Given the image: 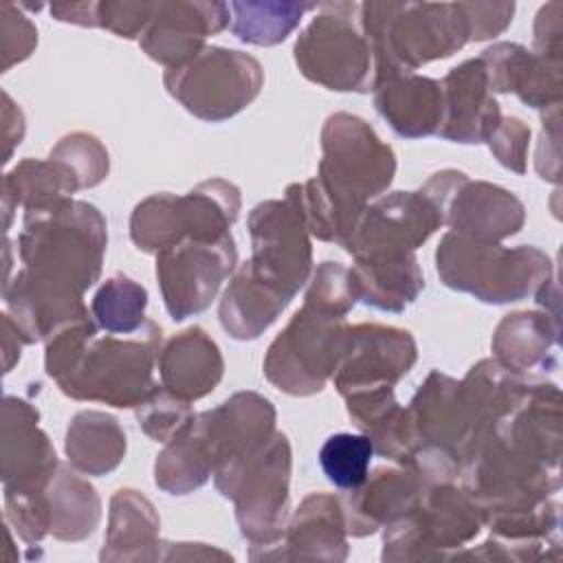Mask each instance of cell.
<instances>
[{
	"label": "cell",
	"instance_id": "d590c367",
	"mask_svg": "<svg viewBox=\"0 0 563 563\" xmlns=\"http://www.w3.org/2000/svg\"><path fill=\"white\" fill-rule=\"evenodd\" d=\"M147 290L125 277L112 275L106 279L90 301L92 319L108 334H134L145 325Z\"/></svg>",
	"mask_w": 563,
	"mask_h": 563
},
{
	"label": "cell",
	"instance_id": "8992f818",
	"mask_svg": "<svg viewBox=\"0 0 563 563\" xmlns=\"http://www.w3.org/2000/svg\"><path fill=\"white\" fill-rule=\"evenodd\" d=\"M233 183L213 178L185 196L154 194L141 200L130 218V238L143 253H161L183 240H220L240 213Z\"/></svg>",
	"mask_w": 563,
	"mask_h": 563
},
{
	"label": "cell",
	"instance_id": "ab89813d",
	"mask_svg": "<svg viewBox=\"0 0 563 563\" xmlns=\"http://www.w3.org/2000/svg\"><path fill=\"white\" fill-rule=\"evenodd\" d=\"M356 301L358 297L347 266H343L341 262H323L317 266L303 297L306 306L336 317H345Z\"/></svg>",
	"mask_w": 563,
	"mask_h": 563
},
{
	"label": "cell",
	"instance_id": "f546056e",
	"mask_svg": "<svg viewBox=\"0 0 563 563\" xmlns=\"http://www.w3.org/2000/svg\"><path fill=\"white\" fill-rule=\"evenodd\" d=\"M288 303L290 299L257 282L244 266H240L220 299V325L229 336L251 341L257 339Z\"/></svg>",
	"mask_w": 563,
	"mask_h": 563
},
{
	"label": "cell",
	"instance_id": "30bf717a",
	"mask_svg": "<svg viewBox=\"0 0 563 563\" xmlns=\"http://www.w3.org/2000/svg\"><path fill=\"white\" fill-rule=\"evenodd\" d=\"M345 317L301 306L264 356V376L279 391L312 396L334 376L347 336Z\"/></svg>",
	"mask_w": 563,
	"mask_h": 563
},
{
	"label": "cell",
	"instance_id": "3957f363",
	"mask_svg": "<svg viewBox=\"0 0 563 563\" xmlns=\"http://www.w3.org/2000/svg\"><path fill=\"white\" fill-rule=\"evenodd\" d=\"M358 26L372 51V88L396 73L444 59L471 42L460 2H361Z\"/></svg>",
	"mask_w": 563,
	"mask_h": 563
},
{
	"label": "cell",
	"instance_id": "ee69618b",
	"mask_svg": "<svg viewBox=\"0 0 563 563\" xmlns=\"http://www.w3.org/2000/svg\"><path fill=\"white\" fill-rule=\"evenodd\" d=\"M468 24V40H490L508 29L515 15V2H460Z\"/></svg>",
	"mask_w": 563,
	"mask_h": 563
},
{
	"label": "cell",
	"instance_id": "4dcf8cb0",
	"mask_svg": "<svg viewBox=\"0 0 563 563\" xmlns=\"http://www.w3.org/2000/svg\"><path fill=\"white\" fill-rule=\"evenodd\" d=\"M125 431L119 420L103 411H79L66 431V457L86 475H108L125 457Z\"/></svg>",
	"mask_w": 563,
	"mask_h": 563
},
{
	"label": "cell",
	"instance_id": "2e32d148",
	"mask_svg": "<svg viewBox=\"0 0 563 563\" xmlns=\"http://www.w3.org/2000/svg\"><path fill=\"white\" fill-rule=\"evenodd\" d=\"M442 224V211L420 189L391 191L365 207L345 251L352 257L407 255L422 246Z\"/></svg>",
	"mask_w": 563,
	"mask_h": 563
},
{
	"label": "cell",
	"instance_id": "5b68a950",
	"mask_svg": "<svg viewBox=\"0 0 563 563\" xmlns=\"http://www.w3.org/2000/svg\"><path fill=\"white\" fill-rule=\"evenodd\" d=\"M163 332L145 321L136 336H92L75 365L55 380L75 400H95L112 407H139L156 391L154 367Z\"/></svg>",
	"mask_w": 563,
	"mask_h": 563
},
{
	"label": "cell",
	"instance_id": "8d00e7d4",
	"mask_svg": "<svg viewBox=\"0 0 563 563\" xmlns=\"http://www.w3.org/2000/svg\"><path fill=\"white\" fill-rule=\"evenodd\" d=\"M374 444L365 433H334L319 449L325 477L341 490L358 488L369 475Z\"/></svg>",
	"mask_w": 563,
	"mask_h": 563
},
{
	"label": "cell",
	"instance_id": "b9f144b4",
	"mask_svg": "<svg viewBox=\"0 0 563 563\" xmlns=\"http://www.w3.org/2000/svg\"><path fill=\"white\" fill-rule=\"evenodd\" d=\"M488 147L506 169L515 174H526L528 169V145L530 128L517 117H501L495 132L488 136Z\"/></svg>",
	"mask_w": 563,
	"mask_h": 563
},
{
	"label": "cell",
	"instance_id": "8fae6325",
	"mask_svg": "<svg viewBox=\"0 0 563 563\" xmlns=\"http://www.w3.org/2000/svg\"><path fill=\"white\" fill-rule=\"evenodd\" d=\"M290 442L284 433L275 435L240 471L227 499L235 504V519L251 554L275 545L288 523L290 486Z\"/></svg>",
	"mask_w": 563,
	"mask_h": 563
},
{
	"label": "cell",
	"instance_id": "f1b7e54d",
	"mask_svg": "<svg viewBox=\"0 0 563 563\" xmlns=\"http://www.w3.org/2000/svg\"><path fill=\"white\" fill-rule=\"evenodd\" d=\"M161 519L152 501L134 488H121L110 499V517L101 561L161 559Z\"/></svg>",
	"mask_w": 563,
	"mask_h": 563
},
{
	"label": "cell",
	"instance_id": "cb8c5ba5",
	"mask_svg": "<svg viewBox=\"0 0 563 563\" xmlns=\"http://www.w3.org/2000/svg\"><path fill=\"white\" fill-rule=\"evenodd\" d=\"M345 537H347V530H345L341 499L325 493H312L299 504L292 519L286 523L282 539L275 545H271L277 550L271 552L268 559L345 561L347 559Z\"/></svg>",
	"mask_w": 563,
	"mask_h": 563
},
{
	"label": "cell",
	"instance_id": "603a6c76",
	"mask_svg": "<svg viewBox=\"0 0 563 563\" xmlns=\"http://www.w3.org/2000/svg\"><path fill=\"white\" fill-rule=\"evenodd\" d=\"M490 92L517 95L534 110L561 106V62L541 57L515 42H499L479 55Z\"/></svg>",
	"mask_w": 563,
	"mask_h": 563
},
{
	"label": "cell",
	"instance_id": "52a82bcc",
	"mask_svg": "<svg viewBox=\"0 0 563 563\" xmlns=\"http://www.w3.org/2000/svg\"><path fill=\"white\" fill-rule=\"evenodd\" d=\"M484 526L475 499L453 482L429 484L416 508L385 526L383 561L451 559Z\"/></svg>",
	"mask_w": 563,
	"mask_h": 563
},
{
	"label": "cell",
	"instance_id": "4fadbf2b",
	"mask_svg": "<svg viewBox=\"0 0 563 563\" xmlns=\"http://www.w3.org/2000/svg\"><path fill=\"white\" fill-rule=\"evenodd\" d=\"M420 191L442 211L444 224L453 233L471 240L501 242L519 233L526 222V209L512 191L486 180H471L457 169L433 174Z\"/></svg>",
	"mask_w": 563,
	"mask_h": 563
},
{
	"label": "cell",
	"instance_id": "484cf974",
	"mask_svg": "<svg viewBox=\"0 0 563 563\" xmlns=\"http://www.w3.org/2000/svg\"><path fill=\"white\" fill-rule=\"evenodd\" d=\"M374 106L389 128L405 139L438 134L444 99L440 81L416 73H396L374 88Z\"/></svg>",
	"mask_w": 563,
	"mask_h": 563
},
{
	"label": "cell",
	"instance_id": "277c9868",
	"mask_svg": "<svg viewBox=\"0 0 563 563\" xmlns=\"http://www.w3.org/2000/svg\"><path fill=\"white\" fill-rule=\"evenodd\" d=\"M435 271L446 288L468 292L484 303L521 301L554 277L552 260L537 246L508 249L453 231L438 244Z\"/></svg>",
	"mask_w": 563,
	"mask_h": 563
},
{
	"label": "cell",
	"instance_id": "44dd1931",
	"mask_svg": "<svg viewBox=\"0 0 563 563\" xmlns=\"http://www.w3.org/2000/svg\"><path fill=\"white\" fill-rule=\"evenodd\" d=\"M440 86L444 114L438 136L464 145L488 141L501 121V110L488 88L482 59H466L451 68Z\"/></svg>",
	"mask_w": 563,
	"mask_h": 563
},
{
	"label": "cell",
	"instance_id": "83f0119b",
	"mask_svg": "<svg viewBox=\"0 0 563 563\" xmlns=\"http://www.w3.org/2000/svg\"><path fill=\"white\" fill-rule=\"evenodd\" d=\"M350 277L358 301L385 312H402L424 288L413 253L354 257Z\"/></svg>",
	"mask_w": 563,
	"mask_h": 563
},
{
	"label": "cell",
	"instance_id": "9c48e42d",
	"mask_svg": "<svg viewBox=\"0 0 563 563\" xmlns=\"http://www.w3.org/2000/svg\"><path fill=\"white\" fill-rule=\"evenodd\" d=\"M167 92L194 117L220 123L242 112L262 90V64L242 51L205 46L191 59L165 70Z\"/></svg>",
	"mask_w": 563,
	"mask_h": 563
},
{
	"label": "cell",
	"instance_id": "7a4b0ae2",
	"mask_svg": "<svg viewBox=\"0 0 563 563\" xmlns=\"http://www.w3.org/2000/svg\"><path fill=\"white\" fill-rule=\"evenodd\" d=\"M106 244V218L95 205L64 198L29 209L18 238L20 273L46 290L81 299L101 275Z\"/></svg>",
	"mask_w": 563,
	"mask_h": 563
},
{
	"label": "cell",
	"instance_id": "f6af8a7d",
	"mask_svg": "<svg viewBox=\"0 0 563 563\" xmlns=\"http://www.w3.org/2000/svg\"><path fill=\"white\" fill-rule=\"evenodd\" d=\"M561 2H548L539 9L534 20V37L532 53L561 62Z\"/></svg>",
	"mask_w": 563,
	"mask_h": 563
},
{
	"label": "cell",
	"instance_id": "9a60e30c",
	"mask_svg": "<svg viewBox=\"0 0 563 563\" xmlns=\"http://www.w3.org/2000/svg\"><path fill=\"white\" fill-rule=\"evenodd\" d=\"M233 235L220 240H183L156 255L163 303L174 321H185L211 306L222 282L235 271Z\"/></svg>",
	"mask_w": 563,
	"mask_h": 563
},
{
	"label": "cell",
	"instance_id": "f35d334b",
	"mask_svg": "<svg viewBox=\"0 0 563 563\" xmlns=\"http://www.w3.org/2000/svg\"><path fill=\"white\" fill-rule=\"evenodd\" d=\"M189 405L191 402L174 396L163 385H158L156 391L134 409V413L145 435L156 442H169L194 418Z\"/></svg>",
	"mask_w": 563,
	"mask_h": 563
},
{
	"label": "cell",
	"instance_id": "60d3db41",
	"mask_svg": "<svg viewBox=\"0 0 563 563\" xmlns=\"http://www.w3.org/2000/svg\"><path fill=\"white\" fill-rule=\"evenodd\" d=\"M156 9L158 2L103 0L97 2V26L108 29L119 37H141Z\"/></svg>",
	"mask_w": 563,
	"mask_h": 563
},
{
	"label": "cell",
	"instance_id": "d6986e66",
	"mask_svg": "<svg viewBox=\"0 0 563 563\" xmlns=\"http://www.w3.org/2000/svg\"><path fill=\"white\" fill-rule=\"evenodd\" d=\"M231 22V9L224 2L200 0H158V9L139 37L150 59L172 68L205 48L209 35L220 33Z\"/></svg>",
	"mask_w": 563,
	"mask_h": 563
},
{
	"label": "cell",
	"instance_id": "ac0fdd59",
	"mask_svg": "<svg viewBox=\"0 0 563 563\" xmlns=\"http://www.w3.org/2000/svg\"><path fill=\"white\" fill-rule=\"evenodd\" d=\"M407 424L409 455L413 449H440L464 462L473 429L460 380L433 369L407 407Z\"/></svg>",
	"mask_w": 563,
	"mask_h": 563
},
{
	"label": "cell",
	"instance_id": "4316f807",
	"mask_svg": "<svg viewBox=\"0 0 563 563\" xmlns=\"http://www.w3.org/2000/svg\"><path fill=\"white\" fill-rule=\"evenodd\" d=\"M556 343L559 317L537 310L506 314L490 341L495 361L526 376H539V372L554 367Z\"/></svg>",
	"mask_w": 563,
	"mask_h": 563
},
{
	"label": "cell",
	"instance_id": "bcb514c9",
	"mask_svg": "<svg viewBox=\"0 0 563 563\" xmlns=\"http://www.w3.org/2000/svg\"><path fill=\"white\" fill-rule=\"evenodd\" d=\"M51 15L59 22L97 26V2H53Z\"/></svg>",
	"mask_w": 563,
	"mask_h": 563
},
{
	"label": "cell",
	"instance_id": "6da1fadb",
	"mask_svg": "<svg viewBox=\"0 0 563 563\" xmlns=\"http://www.w3.org/2000/svg\"><path fill=\"white\" fill-rule=\"evenodd\" d=\"M321 161L314 178L286 189L310 235L345 249L369 200L394 180V150L356 114L334 112L321 130Z\"/></svg>",
	"mask_w": 563,
	"mask_h": 563
},
{
	"label": "cell",
	"instance_id": "74e56055",
	"mask_svg": "<svg viewBox=\"0 0 563 563\" xmlns=\"http://www.w3.org/2000/svg\"><path fill=\"white\" fill-rule=\"evenodd\" d=\"M51 158L62 161L70 169L79 189L99 185L110 169L108 150L88 132H73L59 139V143L51 150Z\"/></svg>",
	"mask_w": 563,
	"mask_h": 563
},
{
	"label": "cell",
	"instance_id": "836d02e7",
	"mask_svg": "<svg viewBox=\"0 0 563 563\" xmlns=\"http://www.w3.org/2000/svg\"><path fill=\"white\" fill-rule=\"evenodd\" d=\"M196 416V413H194ZM213 457L200 435L194 418L189 424L165 442L154 464V482L169 495H187L200 488L213 475Z\"/></svg>",
	"mask_w": 563,
	"mask_h": 563
},
{
	"label": "cell",
	"instance_id": "e0dca14e",
	"mask_svg": "<svg viewBox=\"0 0 563 563\" xmlns=\"http://www.w3.org/2000/svg\"><path fill=\"white\" fill-rule=\"evenodd\" d=\"M416 358L418 347L407 330L358 323L347 328L343 354L332 380L343 398L374 389H394L413 367Z\"/></svg>",
	"mask_w": 563,
	"mask_h": 563
},
{
	"label": "cell",
	"instance_id": "e575fe53",
	"mask_svg": "<svg viewBox=\"0 0 563 563\" xmlns=\"http://www.w3.org/2000/svg\"><path fill=\"white\" fill-rule=\"evenodd\" d=\"M319 2H231V33L255 46H275L284 42L301 22L317 9Z\"/></svg>",
	"mask_w": 563,
	"mask_h": 563
},
{
	"label": "cell",
	"instance_id": "d6a6232c",
	"mask_svg": "<svg viewBox=\"0 0 563 563\" xmlns=\"http://www.w3.org/2000/svg\"><path fill=\"white\" fill-rule=\"evenodd\" d=\"M77 180L70 169L48 156V161L24 158L2 180V205L7 211V227L11 220V207L24 211L53 205L70 198L77 191Z\"/></svg>",
	"mask_w": 563,
	"mask_h": 563
},
{
	"label": "cell",
	"instance_id": "ba28073f",
	"mask_svg": "<svg viewBox=\"0 0 563 563\" xmlns=\"http://www.w3.org/2000/svg\"><path fill=\"white\" fill-rule=\"evenodd\" d=\"M317 9L292 48L301 75L336 92L372 90L374 62L358 26V4L319 2Z\"/></svg>",
	"mask_w": 563,
	"mask_h": 563
},
{
	"label": "cell",
	"instance_id": "7bdbcfd3",
	"mask_svg": "<svg viewBox=\"0 0 563 563\" xmlns=\"http://www.w3.org/2000/svg\"><path fill=\"white\" fill-rule=\"evenodd\" d=\"M2 70H9L13 64L26 59L37 44V29L33 22L20 13L13 4H2Z\"/></svg>",
	"mask_w": 563,
	"mask_h": 563
},
{
	"label": "cell",
	"instance_id": "7402d4cb",
	"mask_svg": "<svg viewBox=\"0 0 563 563\" xmlns=\"http://www.w3.org/2000/svg\"><path fill=\"white\" fill-rule=\"evenodd\" d=\"M427 486L429 484L407 466L376 468L358 488L339 497L347 534L367 537L402 519L416 508Z\"/></svg>",
	"mask_w": 563,
	"mask_h": 563
},
{
	"label": "cell",
	"instance_id": "1f68e13d",
	"mask_svg": "<svg viewBox=\"0 0 563 563\" xmlns=\"http://www.w3.org/2000/svg\"><path fill=\"white\" fill-rule=\"evenodd\" d=\"M48 534L59 541H84L101 519L97 490L73 471L59 466L46 484Z\"/></svg>",
	"mask_w": 563,
	"mask_h": 563
},
{
	"label": "cell",
	"instance_id": "7c38bea8",
	"mask_svg": "<svg viewBox=\"0 0 563 563\" xmlns=\"http://www.w3.org/2000/svg\"><path fill=\"white\" fill-rule=\"evenodd\" d=\"M253 255L242 266L262 284L292 299L312 271L310 233L292 202L264 200L249 213Z\"/></svg>",
	"mask_w": 563,
	"mask_h": 563
},
{
	"label": "cell",
	"instance_id": "ffe728a7",
	"mask_svg": "<svg viewBox=\"0 0 563 563\" xmlns=\"http://www.w3.org/2000/svg\"><path fill=\"white\" fill-rule=\"evenodd\" d=\"M37 409L15 396L2 402V486L4 493L46 488L59 468L48 435L37 427Z\"/></svg>",
	"mask_w": 563,
	"mask_h": 563
},
{
	"label": "cell",
	"instance_id": "5bb4252c",
	"mask_svg": "<svg viewBox=\"0 0 563 563\" xmlns=\"http://www.w3.org/2000/svg\"><path fill=\"white\" fill-rule=\"evenodd\" d=\"M275 418L271 400L255 391H238L194 416L213 457V484L222 497H229L240 471L275 435Z\"/></svg>",
	"mask_w": 563,
	"mask_h": 563
},
{
	"label": "cell",
	"instance_id": "d4e9b609",
	"mask_svg": "<svg viewBox=\"0 0 563 563\" xmlns=\"http://www.w3.org/2000/svg\"><path fill=\"white\" fill-rule=\"evenodd\" d=\"M156 367L167 391L194 402L218 387L224 374V358L218 343L194 325L161 345Z\"/></svg>",
	"mask_w": 563,
	"mask_h": 563
}]
</instances>
